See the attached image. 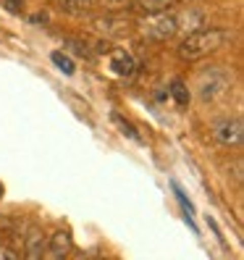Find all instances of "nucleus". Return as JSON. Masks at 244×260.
<instances>
[{
    "label": "nucleus",
    "instance_id": "1a4fd4ad",
    "mask_svg": "<svg viewBox=\"0 0 244 260\" xmlns=\"http://www.w3.org/2000/svg\"><path fill=\"white\" fill-rule=\"evenodd\" d=\"M68 250H71V234L60 229V232H55V234L48 239V250H45V255H50V257L58 260V257H63Z\"/></svg>",
    "mask_w": 244,
    "mask_h": 260
},
{
    "label": "nucleus",
    "instance_id": "39448f33",
    "mask_svg": "<svg viewBox=\"0 0 244 260\" xmlns=\"http://www.w3.org/2000/svg\"><path fill=\"white\" fill-rule=\"evenodd\" d=\"M131 26H134V21L126 16V13H113V11L89 21V29H95V32L102 35V37H121V35H126Z\"/></svg>",
    "mask_w": 244,
    "mask_h": 260
},
{
    "label": "nucleus",
    "instance_id": "6ab92c4d",
    "mask_svg": "<svg viewBox=\"0 0 244 260\" xmlns=\"http://www.w3.org/2000/svg\"><path fill=\"white\" fill-rule=\"evenodd\" d=\"M0 197H3V184H0Z\"/></svg>",
    "mask_w": 244,
    "mask_h": 260
},
{
    "label": "nucleus",
    "instance_id": "a211bd4d",
    "mask_svg": "<svg viewBox=\"0 0 244 260\" xmlns=\"http://www.w3.org/2000/svg\"><path fill=\"white\" fill-rule=\"evenodd\" d=\"M0 3H3L11 13H19V11H21V6H24V0H0Z\"/></svg>",
    "mask_w": 244,
    "mask_h": 260
},
{
    "label": "nucleus",
    "instance_id": "dca6fc26",
    "mask_svg": "<svg viewBox=\"0 0 244 260\" xmlns=\"http://www.w3.org/2000/svg\"><path fill=\"white\" fill-rule=\"evenodd\" d=\"M113 118H116V124H118L121 129H124V132H126L129 137H131V140H136V142H140V134H136V129H134L131 124H126V121L121 118V116H113Z\"/></svg>",
    "mask_w": 244,
    "mask_h": 260
},
{
    "label": "nucleus",
    "instance_id": "20e7f679",
    "mask_svg": "<svg viewBox=\"0 0 244 260\" xmlns=\"http://www.w3.org/2000/svg\"><path fill=\"white\" fill-rule=\"evenodd\" d=\"M213 140L223 147H239L244 140V124L239 116H226L213 124Z\"/></svg>",
    "mask_w": 244,
    "mask_h": 260
},
{
    "label": "nucleus",
    "instance_id": "2eb2a0df",
    "mask_svg": "<svg viewBox=\"0 0 244 260\" xmlns=\"http://www.w3.org/2000/svg\"><path fill=\"white\" fill-rule=\"evenodd\" d=\"M171 95H173V100L184 108V105H189V87L181 82V79H173L171 82Z\"/></svg>",
    "mask_w": 244,
    "mask_h": 260
},
{
    "label": "nucleus",
    "instance_id": "9d476101",
    "mask_svg": "<svg viewBox=\"0 0 244 260\" xmlns=\"http://www.w3.org/2000/svg\"><path fill=\"white\" fill-rule=\"evenodd\" d=\"M58 8L66 16H87L95 8V0H58Z\"/></svg>",
    "mask_w": 244,
    "mask_h": 260
},
{
    "label": "nucleus",
    "instance_id": "6e6552de",
    "mask_svg": "<svg viewBox=\"0 0 244 260\" xmlns=\"http://www.w3.org/2000/svg\"><path fill=\"white\" fill-rule=\"evenodd\" d=\"M111 71H113L116 76H131V74L136 71L134 55L126 53V50H116V53L111 55Z\"/></svg>",
    "mask_w": 244,
    "mask_h": 260
},
{
    "label": "nucleus",
    "instance_id": "f257e3e1",
    "mask_svg": "<svg viewBox=\"0 0 244 260\" xmlns=\"http://www.w3.org/2000/svg\"><path fill=\"white\" fill-rule=\"evenodd\" d=\"M228 40H231V35L221 26H200L194 32L184 35L176 53L181 60H202V58L213 55L216 50H221Z\"/></svg>",
    "mask_w": 244,
    "mask_h": 260
},
{
    "label": "nucleus",
    "instance_id": "f3484780",
    "mask_svg": "<svg viewBox=\"0 0 244 260\" xmlns=\"http://www.w3.org/2000/svg\"><path fill=\"white\" fill-rule=\"evenodd\" d=\"M16 257H19L16 250H11V247H6V244H0V260H16Z\"/></svg>",
    "mask_w": 244,
    "mask_h": 260
},
{
    "label": "nucleus",
    "instance_id": "ddd939ff",
    "mask_svg": "<svg viewBox=\"0 0 244 260\" xmlns=\"http://www.w3.org/2000/svg\"><path fill=\"white\" fill-rule=\"evenodd\" d=\"M63 48H68L74 55H79V58H84V60H89V58H92V50H89V45H87L84 40L68 37V40H63Z\"/></svg>",
    "mask_w": 244,
    "mask_h": 260
},
{
    "label": "nucleus",
    "instance_id": "423d86ee",
    "mask_svg": "<svg viewBox=\"0 0 244 260\" xmlns=\"http://www.w3.org/2000/svg\"><path fill=\"white\" fill-rule=\"evenodd\" d=\"M45 250H48V239H45L42 229L32 226V229H29V234H26V239H24V257L40 260L45 255Z\"/></svg>",
    "mask_w": 244,
    "mask_h": 260
},
{
    "label": "nucleus",
    "instance_id": "4468645a",
    "mask_svg": "<svg viewBox=\"0 0 244 260\" xmlns=\"http://www.w3.org/2000/svg\"><path fill=\"white\" fill-rule=\"evenodd\" d=\"M50 60H53V66H55L58 71H63L66 76H74V74H76V66H74V60H71V58H68L66 53H58V50H55V53L50 55Z\"/></svg>",
    "mask_w": 244,
    "mask_h": 260
},
{
    "label": "nucleus",
    "instance_id": "f8f14e48",
    "mask_svg": "<svg viewBox=\"0 0 244 260\" xmlns=\"http://www.w3.org/2000/svg\"><path fill=\"white\" fill-rule=\"evenodd\" d=\"M173 194H176V200H179V205H181V210H184V221L189 223V229H192V232H197V223H194V205L189 203V197L184 194V189H181L179 184H176V181H173Z\"/></svg>",
    "mask_w": 244,
    "mask_h": 260
},
{
    "label": "nucleus",
    "instance_id": "0eeeda50",
    "mask_svg": "<svg viewBox=\"0 0 244 260\" xmlns=\"http://www.w3.org/2000/svg\"><path fill=\"white\" fill-rule=\"evenodd\" d=\"M176 19H179V35H189V32H194V29L205 26V13L197 11V8L176 11Z\"/></svg>",
    "mask_w": 244,
    "mask_h": 260
},
{
    "label": "nucleus",
    "instance_id": "f03ea898",
    "mask_svg": "<svg viewBox=\"0 0 244 260\" xmlns=\"http://www.w3.org/2000/svg\"><path fill=\"white\" fill-rule=\"evenodd\" d=\"M142 35L155 40V42H165L179 35V19L176 11H158V13H145V19L140 21Z\"/></svg>",
    "mask_w": 244,
    "mask_h": 260
},
{
    "label": "nucleus",
    "instance_id": "9b49d317",
    "mask_svg": "<svg viewBox=\"0 0 244 260\" xmlns=\"http://www.w3.org/2000/svg\"><path fill=\"white\" fill-rule=\"evenodd\" d=\"M181 0H131V8L142 11V13H158V11H168Z\"/></svg>",
    "mask_w": 244,
    "mask_h": 260
},
{
    "label": "nucleus",
    "instance_id": "7ed1b4c3",
    "mask_svg": "<svg viewBox=\"0 0 244 260\" xmlns=\"http://www.w3.org/2000/svg\"><path fill=\"white\" fill-rule=\"evenodd\" d=\"M228 84H231V79H228V74L223 69H207L200 74V84H197V92H200V98L205 103H213V100H218Z\"/></svg>",
    "mask_w": 244,
    "mask_h": 260
}]
</instances>
